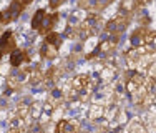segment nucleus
<instances>
[{
    "label": "nucleus",
    "mask_w": 156,
    "mask_h": 133,
    "mask_svg": "<svg viewBox=\"0 0 156 133\" xmlns=\"http://www.w3.org/2000/svg\"><path fill=\"white\" fill-rule=\"evenodd\" d=\"M101 28V17L96 12H90L76 25V35L80 38H90Z\"/></svg>",
    "instance_id": "obj_1"
},
{
    "label": "nucleus",
    "mask_w": 156,
    "mask_h": 133,
    "mask_svg": "<svg viewBox=\"0 0 156 133\" xmlns=\"http://www.w3.org/2000/svg\"><path fill=\"white\" fill-rule=\"evenodd\" d=\"M128 23H129V15L118 10L116 17L111 18L108 23H106L105 32H106V33H118V35H121V32H123L125 28L128 27Z\"/></svg>",
    "instance_id": "obj_2"
},
{
    "label": "nucleus",
    "mask_w": 156,
    "mask_h": 133,
    "mask_svg": "<svg viewBox=\"0 0 156 133\" xmlns=\"http://www.w3.org/2000/svg\"><path fill=\"white\" fill-rule=\"evenodd\" d=\"M118 43H120V35L118 33H108V37L105 40L98 42V45H96V49L93 52L95 55H110L111 52H115Z\"/></svg>",
    "instance_id": "obj_3"
},
{
    "label": "nucleus",
    "mask_w": 156,
    "mask_h": 133,
    "mask_svg": "<svg viewBox=\"0 0 156 133\" xmlns=\"http://www.w3.org/2000/svg\"><path fill=\"white\" fill-rule=\"evenodd\" d=\"M96 77H98V80H101L103 85L115 83V78H116V66L111 65V63L101 65V68L96 72Z\"/></svg>",
    "instance_id": "obj_4"
},
{
    "label": "nucleus",
    "mask_w": 156,
    "mask_h": 133,
    "mask_svg": "<svg viewBox=\"0 0 156 133\" xmlns=\"http://www.w3.org/2000/svg\"><path fill=\"white\" fill-rule=\"evenodd\" d=\"M148 37H150V30H146L144 27L136 28V30L131 33V38H129L131 49H135V47H143V45H146Z\"/></svg>",
    "instance_id": "obj_5"
},
{
    "label": "nucleus",
    "mask_w": 156,
    "mask_h": 133,
    "mask_svg": "<svg viewBox=\"0 0 156 133\" xmlns=\"http://www.w3.org/2000/svg\"><path fill=\"white\" fill-rule=\"evenodd\" d=\"M15 50V40H13L12 32H5L0 40V57L5 53H12Z\"/></svg>",
    "instance_id": "obj_6"
},
{
    "label": "nucleus",
    "mask_w": 156,
    "mask_h": 133,
    "mask_svg": "<svg viewBox=\"0 0 156 133\" xmlns=\"http://www.w3.org/2000/svg\"><path fill=\"white\" fill-rule=\"evenodd\" d=\"M103 117H105V105L93 103L90 106V110H88V118L91 121H98V120H103Z\"/></svg>",
    "instance_id": "obj_7"
},
{
    "label": "nucleus",
    "mask_w": 156,
    "mask_h": 133,
    "mask_svg": "<svg viewBox=\"0 0 156 133\" xmlns=\"http://www.w3.org/2000/svg\"><path fill=\"white\" fill-rule=\"evenodd\" d=\"M63 100H65V93H63L62 90H58V88H53L51 93L48 95V98H47V103H50L53 108H57V106H62Z\"/></svg>",
    "instance_id": "obj_8"
},
{
    "label": "nucleus",
    "mask_w": 156,
    "mask_h": 133,
    "mask_svg": "<svg viewBox=\"0 0 156 133\" xmlns=\"http://www.w3.org/2000/svg\"><path fill=\"white\" fill-rule=\"evenodd\" d=\"M25 60H28V57H27V53L22 52V50L15 49L12 53H10V65H12V66H20Z\"/></svg>",
    "instance_id": "obj_9"
},
{
    "label": "nucleus",
    "mask_w": 156,
    "mask_h": 133,
    "mask_svg": "<svg viewBox=\"0 0 156 133\" xmlns=\"http://www.w3.org/2000/svg\"><path fill=\"white\" fill-rule=\"evenodd\" d=\"M45 18H47V12H45V10H42V9L37 10L35 15H33V18H32V27L35 28V30H40V28L43 27Z\"/></svg>",
    "instance_id": "obj_10"
},
{
    "label": "nucleus",
    "mask_w": 156,
    "mask_h": 133,
    "mask_svg": "<svg viewBox=\"0 0 156 133\" xmlns=\"http://www.w3.org/2000/svg\"><path fill=\"white\" fill-rule=\"evenodd\" d=\"M125 133H148V131H146V127L138 121V118H133V120L128 123Z\"/></svg>",
    "instance_id": "obj_11"
},
{
    "label": "nucleus",
    "mask_w": 156,
    "mask_h": 133,
    "mask_svg": "<svg viewBox=\"0 0 156 133\" xmlns=\"http://www.w3.org/2000/svg\"><path fill=\"white\" fill-rule=\"evenodd\" d=\"M138 9L140 7H138V3H136V0H123L121 5H120V12L128 13V15H131V13L136 12Z\"/></svg>",
    "instance_id": "obj_12"
},
{
    "label": "nucleus",
    "mask_w": 156,
    "mask_h": 133,
    "mask_svg": "<svg viewBox=\"0 0 156 133\" xmlns=\"http://www.w3.org/2000/svg\"><path fill=\"white\" fill-rule=\"evenodd\" d=\"M42 57L43 58H48V60H51V58H55L58 55V49L57 47H53V45H50V43H43V47H42Z\"/></svg>",
    "instance_id": "obj_13"
},
{
    "label": "nucleus",
    "mask_w": 156,
    "mask_h": 133,
    "mask_svg": "<svg viewBox=\"0 0 156 133\" xmlns=\"http://www.w3.org/2000/svg\"><path fill=\"white\" fill-rule=\"evenodd\" d=\"M45 42L50 43V45L57 47V49H60L62 47V35L57 32H48L47 37H45Z\"/></svg>",
    "instance_id": "obj_14"
},
{
    "label": "nucleus",
    "mask_w": 156,
    "mask_h": 133,
    "mask_svg": "<svg viewBox=\"0 0 156 133\" xmlns=\"http://www.w3.org/2000/svg\"><path fill=\"white\" fill-rule=\"evenodd\" d=\"M43 72H42V68H38V66H35V68H32V72H30V77H28V80H30V83L32 85H38L40 82L43 80Z\"/></svg>",
    "instance_id": "obj_15"
},
{
    "label": "nucleus",
    "mask_w": 156,
    "mask_h": 133,
    "mask_svg": "<svg viewBox=\"0 0 156 133\" xmlns=\"http://www.w3.org/2000/svg\"><path fill=\"white\" fill-rule=\"evenodd\" d=\"M23 9H25V7L22 5V3L18 2V0H13V2L10 3V7H9V12H10V15H12V20L20 15L22 10H23Z\"/></svg>",
    "instance_id": "obj_16"
},
{
    "label": "nucleus",
    "mask_w": 156,
    "mask_h": 133,
    "mask_svg": "<svg viewBox=\"0 0 156 133\" xmlns=\"http://www.w3.org/2000/svg\"><path fill=\"white\" fill-rule=\"evenodd\" d=\"M146 47H148L151 52H156V33H154V32H150V37H148Z\"/></svg>",
    "instance_id": "obj_17"
},
{
    "label": "nucleus",
    "mask_w": 156,
    "mask_h": 133,
    "mask_svg": "<svg viewBox=\"0 0 156 133\" xmlns=\"http://www.w3.org/2000/svg\"><path fill=\"white\" fill-rule=\"evenodd\" d=\"M111 2H113V0H95V12L106 9V7H108Z\"/></svg>",
    "instance_id": "obj_18"
},
{
    "label": "nucleus",
    "mask_w": 156,
    "mask_h": 133,
    "mask_svg": "<svg viewBox=\"0 0 156 133\" xmlns=\"http://www.w3.org/2000/svg\"><path fill=\"white\" fill-rule=\"evenodd\" d=\"M10 20H12V15H10L9 9L3 10V12H0V23H9Z\"/></svg>",
    "instance_id": "obj_19"
},
{
    "label": "nucleus",
    "mask_w": 156,
    "mask_h": 133,
    "mask_svg": "<svg viewBox=\"0 0 156 133\" xmlns=\"http://www.w3.org/2000/svg\"><path fill=\"white\" fill-rule=\"evenodd\" d=\"M146 75L150 77L151 80H156V60L151 63L150 66H148V70H146Z\"/></svg>",
    "instance_id": "obj_20"
},
{
    "label": "nucleus",
    "mask_w": 156,
    "mask_h": 133,
    "mask_svg": "<svg viewBox=\"0 0 156 133\" xmlns=\"http://www.w3.org/2000/svg\"><path fill=\"white\" fill-rule=\"evenodd\" d=\"M62 2H63V0H50V7H51V9H57Z\"/></svg>",
    "instance_id": "obj_21"
},
{
    "label": "nucleus",
    "mask_w": 156,
    "mask_h": 133,
    "mask_svg": "<svg viewBox=\"0 0 156 133\" xmlns=\"http://www.w3.org/2000/svg\"><path fill=\"white\" fill-rule=\"evenodd\" d=\"M151 0H136V3H138V7H144V5H148Z\"/></svg>",
    "instance_id": "obj_22"
},
{
    "label": "nucleus",
    "mask_w": 156,
    "mask_h": 133,
    "mask_svg": "<svg viewBox=\"0 0 156 133\" xmlns=\"http://www.w3.org/2000/svg\"><path fill=\"white\" fill-rule=\"evenodd\" d=\"M18 2H20V3H22V5H23V7H27V5H28V3H30V2H32V0H18Z\"/></svg>",
    "instance_id": "obj_23"
},
{
    "label": "nucleus",
    "mask_w": 156,
    "mask_h": 133,
    "mask_svg": "<svg viewBox=\"0 0 156 133\" xmlns=\"http://www.w3.org/2000/svg\"><path fill=\"white\" fill-rule=\"evenodd\" d=\"M28 133H40V131H28Z\"/></svg>",
    "instance_id": "obj_24"
}]
</instances>
